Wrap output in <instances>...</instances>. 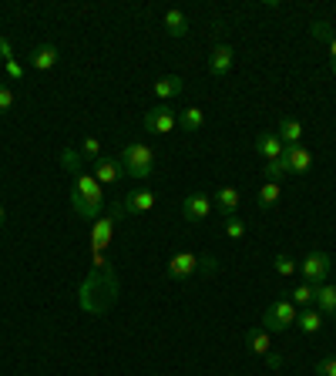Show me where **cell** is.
<instances>
[{"mask_svg":"<svg viewBox=\"0 0 336 376\" xmlns=\"http://www.w3.org/2000/svg\"><path fill=\"white\" fill-rule=\"evenodd\" d=\"M114 226H118V219H114L112 208H108L105 215L94 219V226H91V249L94 252H105V249L114 242Z\"/></svg>","mask_w":336,"mask_h":376,"instance_id":"cell-9","label":"cell"},{"mask_svg":"<svg viewBox=\"0 0 336 376\" xmlns=\"http://www.w3.org/2000/svg\"><path fill=\"white\" fill-rule=\"evenodd\" d=\"M316 376H336V357L316 359Z\"/></svg>","mask_w":336,"mask_h":376,"instance_id":"cell-32","label":"cell"},{"mask_svg":"<svg viewBox=\"0 0 336 376\" xmlns=\"http://www.w3.org/2000/svg\"><path fill=\"white\" fill-rule=\"evenodd\" d=\"M208 215H212V195H206V191L185 195V202H182V219H185V222L199 226V222H206Z\"/></svg>","mask_w":336,"mask_h":376,"instance_id":"cell-8","label":"cell"},{"mask_svg":"<svg viewBox=\"0 0 336 376\" xmlns=\"http://www.w3.org/2000/svg\"><path fill=\"white\" fill-rule=\"evenodd\" d=\"M313 299H316V285H310V282H303V285H296V289L289 292V302H293V306H303V309H310Z\"/></svg>","mask_w":336,"mask_h":376,"instance_id":"cell-25","label":"cell"},{"mask_svg":"<svg viewBox=\"0 0 336 376\" xmlns=\"http://www.w3.org/2000/svg\"><path fill=\"white\" fill-rule=\"evenodd\" d=\"M330 71H333V77H336V34H333V40H330Z\"/></svg>","mask_w":336,"mask_h":376,"instance_id":"cell-37","label":"cell"},{"mask_svg":"<svg viewBox=\"0 0 336 376\" xmlns=\"http://www.w3.org/2000/svg\"><path fill=\"white\" fill-rule=\"evenodd\" d=\"M7 61H14V44L0 34V64H7Z\"/></svg>","mask_w":336,"mask_h":376,"instance_id":"cell-34","label":"cell"},{"mask_svg":"<svg viewBox=\"0 0 336 376\" xmlns=\"http://www.w3.org/2000/svg\"><path fill=\"white\" fill-rule=\"evenodd\" d=\"M151 91H155L158 101H171V97H178V94L185 91V81H182L178 75H165V77H158V81H155V88H151Z\"/></svg>","mask_w":336,"mask_h":376,"instance_id":"cell-16","label":"cell"},{"mask_svg":"<svg viewBox=\"0 0 336 376\" xmlns=\"http://www.w3.org/2000/svg\"><path fill=\"white\" fill-rule=\"evenodd\" d=\"M71 208H75L77 219H98L101 208H105V185L94 178L91 171H81L75 178V188H71Z\"/></svg>","mask_w":336,"mask_h":376,"instance_id":"cell-2","label":"cell"},{"mask_svg":"<svg viewBox=\"0 0 336 376\" xmlns=\"http://www.w3.org/2000/svg\"><path fill=\"white\" fill-rule=\"evenodd\" d=\"M276 134H280L282 145H299V141H303V121H299V118H282Z\"/></svg>","mask_w":336,"mask_h":376,"instance_id":"cell-20","label":"cell"},{"mask_svg":"<svg viewBox=\"0 0 336 376\" xmlns=\"http://www.w3.org/2000/svg\"><path fill=\"white\" fill-rule=\"evenodd\" d=\"M178 128L188 134L202 132V128H206V111H202V108H185V111L178 114Z\"/></svg>","mask_w":336,"mask_h":376,"instance_id":"cell-21","label":"cell"},{"mask_svg":"<svg viewBox=\"0 0 336 376\" xmlns=\"http://www.w3.org/2000/svg\"><path fill=\"white\" fill-rule=\"evenodd\" d=\"M3 222H7V212H3V205H0V226H3Z\"/></svg>","mask_w":336,"mask_h":376,"instance_id":"cell-38","label":"cell"},{"mask_svg":"<svg viewBox=\"0 0 336 376\" xmlns=\"http://www.w3.org/2000/svg\"><path fill=\"white\" fill-rule=\"evenodd\" d=\"M330 269H333V259H330V252H310L303 265H299V272H303V282H310V285H319V282L330 279Z\"/></svg>","mask_w":336,"mask_h":376,"instance_id":"cell-6","label":"cell"},{"mask_svg":"<svg viewBox=\"0 0 336 376\" xmlns=\"http://www.w3.org/2000/svg\"><path fill=\"white\" fill-rule=\"evenodd\" d=\"M215 276L219 272V259L215 256H195V252H175L168 259V279H188V276Z\"/></svg>","mask_w":336,"mask_h":376,"instance_id":"cell-3","label":"cell"},{"mask_svg":"<svg viewBox=\"0 0 336 376\" xmlns=\"http://www.w3.org/2000/svg\"><path fill=\"white\" fill-rule=\"evenodd\" d=\"M299 320V306H293L289 299H276L266 313H262V329L266 333H286L293 329Z\"/></svg>","mask_w":336,"mask_h":376,"instance_id":"cell-5","label":"cell"},{"mask_svg":"<svg viewBox=\"0 0 336 376\" xmlns=\"http://www.w3.org/2000/svg\"><path fill=\"white\" fill-rule=\"evenodd\" d=\"M118 162L125 165V175H131V178H148L151 171H155V151H151V145H145V141H128L125 148H121V155H118Z\"/></svg>","mask_w":336,"mask_h":376,"instance_id":"cell-4","label":"cell"},{"mask_svg":"<svg viewBox=\"0 0 336 376\" xmlns=\"http://www.w3.org/2000/svg\"><path fill=\"white\" fill-rule=\"evenodd\" d=\"M280 195H282L280 182H266V185L259 188V208H273L280 202Z\"/></svg>","mask_w":336,"mask_h":376,"instance_id":"cell-26","label":"cell"},{"mask_svg":"<svg viewBox=\"0 0 336 376\" xmlns=\"http://www.w3.org/2000/svg\"><path fill=\"white\" fill-rule=\"evenodd\" d=\"M155 202H158V198H155V191H151V188H131L128 195L121 198L125 219H128V215H145V212H151Z\"/></svg>","mask_w":336,"mask_h":376,"instance_id":"cell-10","label":"cell"},{"mask_svg":"<svg viewBox=\"0 0 336 376\" xmlns=\"http://www.w3.org/2000/svg\"><path fill=\"white\" fill-rule=\"evenodd\" d=\"M118 292H121V282H118V272L114 265H94L91 272L84 276L81 289H77V306L91 316H101L108 313L114 302H118Z\"/></svg>","mask_w":336,"mask_h":376,"instance_id":"cell-1","label":"cell"},{"mask_svg":"<svg viewBox=\"0 0 336 376\" xmlns=\"http://www.w3.org/2000/svg\"><path fill=\"white\" fill-rule=\"evenodd\" d=\"M57 61H61V51H57L54 44H40V47H34V54H31V68L34 71H51Z\"/></svg>","mask_w":336,"mask_h":376,"instance_id":"cell-18","label":"cell"},{"mask_svg":"<svg viewBox=\"0 0 336 376\" xmlns=\"http://www.w3.org/2000/svg\"><path fill=\"white\" fill-rule=\"evenodd\" d=\"M7 77L20 81V77H24V64H20V61H7Z\"/></svg>","mask_w":336,"mask_h":376,"instance_id":"cell-35","label":"cell"},{"mask_svg":"<svg viewBox=\"0 0 336 376\" xmlns=\"http://www.w3.org/2000/svg\"><path fill=\"white\" fill-rule=\"evenodd\" d=\"M91 175L101 185H114V182L125 178V165H121L118 158H112V155H101L98 162H91Z\"/></svg>","mask_w":336,"mask_h":376,"instance_id":"cell-11","label":"cell"},{"mask_svg":"<svg viewBox=\"0 0 336 376\" xmlns=\"http://www.w3.org/2000/svg\"><path fill=\"white\" fill-rule=\"evenodd\" d=\"M142 125H145V132H151V134H171L175 128H178V114L162 104V108H151V111H145Z\"/></svg>","mask_w":336,"mask_h":376,"instance_id":"cell-7","label":"cell"},{"mask_svg":"<svg viewBox=\"0 0 336 376\" xmlns=\"http://www.w3.org/2000/svg\"><path fill=\"white\" fill-rule=\"evenodd\" d=\"M310 34L316 40H326V44H330V40H333V24H330V20H313Z\"/></svg>","mask_w":336,"mask_h":376,"instance_id":"cell-31","label":"cell"},{"mask_svg":"<svg viewBox=\"0 0 336 376\" xmlns=\"http://www.w3.org/2000/svg\"><path fill=\"white\" fill-rule=\"evenodd\" d=\"M262 175H266V182H282V178L289 175V165H286V158H276V162H266V169H262Z\"/></svg>","mask_w":336,"mask_h":376,"instance_id":"cell-27","label":"cell"},{"mask_svg":"<svg viewBox=\"0 0 336 376\" xmlns=\"http://www.w3.org/2000/svg\"><path fill=\"white\" fill-rule=\"evenodd\" d=\"M256 155H262L266 162H276V158H282V151H286V145L280 141V134L276 132H259L256 134Z\"/></svg>","mask_w":336,"mask_h":376,"instance_id":"cell-14","label":"cell"},{"mask_svg":"<svg viewBox=\"0 0 336 376\" xmlns=\"http://www.w3.org/2000/svg\"><path fill=\"white\" fill-rule=\"evenodd\" d=\"M245 232H249L245 219H239V215H229V219H225V235H229V239H243Z\"/></svg>","mask_w":336,"mask_h":376,"instance_id":"cell-29","label":"cell"},{"mask_svg":"<svg viewBox=\"0 0 336 376\" xmlns=\"http://www.w3.org/2000/svg\"><path fill=\"white\" fill-rule=\"evenodd\" d=\"M313 309H319L323 316H336V285H333V282H319V285H316Z\"/></svg>","mask_w":336,"mask_h":376,"instance_id":"cell-17","label":"cell"},{"mask_svg":"<svg viewBox=\"0 0 336 376\" xmlns=\"http://www.w3.org/2000/svg\"><path fill=\"white\" fill-rule=\"evenodd\" d=\"M296 326H299V329H303V333H306V336H316L319 329H323V313L310 306V309H303V313H299Z\"/></svg>","mask_w":336,"mask_h":376,"instance_id":"cell-23","label":"cell"},{"mask_svg":"<svg viewBox=\"0 0 336 376\" xmlns=\"http://www.w3.org/2000/svg\"><path fill=\"white\" fill-rule=\"evenodd\" d=\"M212 205H215L225 215V219H229V215H236V212H239V205H243V195H239V188L222 185V188H215V195H212Z\"/></svg>","mask_w":336,"mask_h":376,"instance_id":"cell-13","label":"cell"},{"mask_svg":"<svg viewBox=\"0 0 336 376\" xmlns=\"http://www.w3.org/2000/svg\"><path fill=\"white\" fill-rule=\"evenodd\" d=\"M273 269H276L280 276H293V272H299L296 259H293V256H286V252H280V256H276V263H273Z\"/></svg>","mask_w":336,"mask_h":376,"instance_id":"cell-30","label":"cell"},{"mask_svg":"<svg viewBox=\"0 0 336 376\" xmlns=\"http://www.w3.org/2000/svg\"><path fill=\"white\" fill-rule=\"evenodd\" d=\"M262 359H266V366H269V370H282V357H280V353H266Z\"/></svg>","mask_w":336,"mask_h":376,"instance_id":"cell-36","label":"cell"},{"mask_svg":"<svg viewBox=\"0 0 336 376\" xmlns=\"http://www.w3.org/2000/svg\"><path fill=\"white\" fill-rule=\"evenodd\" d=\"M10 108H14V91L7 84H0V114H7Z\"/></svg>","mask_w":336,"mask_h":376,"instance_id":"cell-33","label":"cell"},{"mask_svg":"<svg viewBox=\"0 0 336 376\" xmlns=\"http://www.w3.org/2000/svg\"><path fill=\"white\" fill-rule=\"evenodd\" d=\"M282 158H286V165H289V175H306V171L313 169V155L303 148V145H286Z\"/></svg>","mask_w":336,"mask_h":376,"instance_id":"cell-15","label":"cell"},{"mask_svg":"<svg viewBox=\"0 0 336 376\" xmlns=\"http://www.w3.org/2000/svg\"><path fill=\"white\" fill-rule=\"evenodd\" d=\"M81 158H84V162H98V158H101V141H98L94 134H88V138L81 141Z\"/></svg>","mask_w":336,"mask_h":376,"instance_id":"cell-28","label":"cell"},{"mask_svg":"<svg viewBox=\"0 0 336 376\" xmlns=\"http://www.w3.org/2000/svg\"><path fill=\"white\" fill-rule=\"evenodd\" d=\"M61 169L77 178V175L84 171V158H81V151H75V148H64V151H61Z\"/></svg>","mask_w":336,"mask_h":376,"instance_id":"cell-24","label":"cell"},{"mask_svg":"<svg viewBox=\"0 0 336 376\" xmlns=\"http://www.w3.org/2000/svg\"><path fill=\"white\" fill-rule=\"evenodd\" d=\"M165 31H168V38H185L188 34V17L182 14V10L168 7L165 10Z\"/></svg>","mask_w":336,"mask_h":376,"instance_id":"cell-22","label":"cell"},{"mask_svg":"<svg viewBox=\"0 0 336 376\" xmlns=\"http://www.w3.org/2000/svg\"><path fill=\"white\" fill-rule=\"evenodd\" d=\"M245 346H249V353H256V357H266V353H273V333H266V329H249L245 333Z\"/></svg>","mask_w":336,"mask_h":376,"instance_id":"cell-19","label":"cell"},{"mask_svg":"<svg viewBox=\"0 0 336 376\" xmlns=\"http://www.w3.org/2000/svg\"><path fill=\"white\" fill-rule=\"evenodd\" d=\"M232 61H236V51L229 44H215L212 54H208V75L212 77H225L232 71Z\"/></svg>","mask_w":336,"mask_h":376,"instance_id":"cell-12","label":"cell"}]
</instances>
